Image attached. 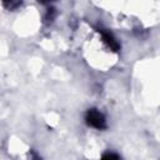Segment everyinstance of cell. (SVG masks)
Masks as SVG:
<instances>
[{"label": "cell", "mask_w": 160, "mask_h": 160, "mask_svg": "<svg viewBox=\"0 0 160 160\" xmlns=\"http://www.w3.org/2000/svg\"><path fill=\"white\" fill-rule=\"evenodd\" d=\"M85 120H86V124L91 128H95V129H104L106 126V120H105V116L96 109H90L88 110L86 112V116H85Z\"/></svg>", "instance_id": "6da1fadb"}, {"label": "cell", "mask_w": 160, "mask_h": 160, "mask_svg": "<svg viewBox=\"0 0 160 160\" xmlns=\"http://www.w3.org/2000/svg\"><path fill=\"white\" fill-rule=\"evenodd\" d=\"M101 160H119V158H118L115 154H108V155H105Z\"/></svg>", "instance_id": "7a4b0ae2"}]
</instances>
